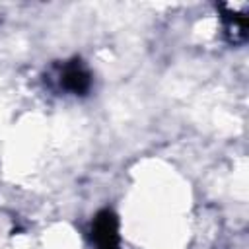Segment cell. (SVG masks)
<instances>
[{"label":"cell","instance_id":"1","mask_svg":"<svg viewBox=\"0 0 249 249\" xmlns=\"http://www.w3.org/2000/svg\"><path fill=\"white\" fill-rule=\"evenodd\" d=\"M91 237L97 249H119V220L111 210H101L95 216Z\"/></svg>","mask_w":249,"mask_h":249},{"label":"cell","instance_id":"2","mask_svg":"<svg viewBox=\"0 0 249 249\" xmlns=\"http://www.w3.org/2000/svg\"><path fill=\"white\" fill-rule=\"evenodd\" d=\"M60 84L70 93L78 95V93H86L89 89L91 78H89V72L86 70V66L78 58H74L72 62L64 64L62 72H60Z\"/></svg>","mask_w":249,"mask_h":249}]
</instances>
